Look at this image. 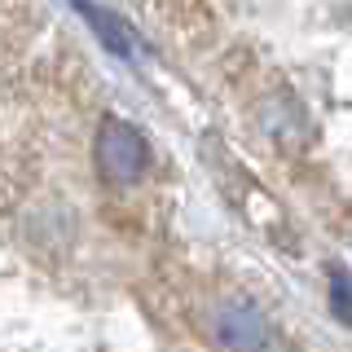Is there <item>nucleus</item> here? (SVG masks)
<instances>
[{"mask_svg": "<svg viewBox=\"0 0 352 352\" xmlns=\"http://www.w3.org/2000/svg\"><path fill=\"white\" fill-rule=\"evenodd\" d=\"M146 163H150V150H146V141H141V132L132 124H124V119H106L102 132H97V168H102L110 181L128 185L146 172Z\"/></svg>", "mask_w": 352, "mask_h": 352, "instance_id": "1", "label": "nucleus"}, {"mask_svg": "<svg viewBox=\"0 0 352 352\" xmlns=\"http://www.w3.org/2000/svg\"><path fill=\"white\" fill-rule=\"evenodd\" d=\"M216 344L225 352H260L264 344V317L256 313V304L247 300H229L216 308Z\"/></svg>", "mask_w": 352, "mask_h": 352, "instance_id": "2", "label": "nucleus"}, {"mask_svg": "<svg viewBox=\"0 0 352 352\" xmlns=\"http://www.w3.org/2000/svg\"><path fill=\"white\" fill-rule=\"evenodd\" d=\"M330 308H335L339 322L352 326V278H348V269L330 273Z\"/></svg>", "mask_w": 352, "mask_h": 352, "instance_id": "3", "label": "nucleus"}, {"mask_svg": "<svg viewBox=\"0 0 352 352\" xmlns=\"http://www.w3.org/2000/svg\"><path fill=\"white\" fill-rule=\"evenodd\" d=\"M80 14L84 18H93L97 22V27H102V40L110 44V49H115V53H128V40H124V27H119V18L115 14H106V9H80Z\"/></svg>", "mask_w": 352, "mask_h": 352, "instance_id": "4", "label": "nucleus"}]
</instances>
